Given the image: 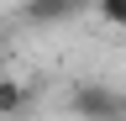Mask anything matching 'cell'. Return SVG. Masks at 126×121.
Returning <instances> with one entry per match:
<instances>
[{"label":"cell","mask_w":126,"mask_h":121,"mask_svg":"<svg viewBox=\"0 0 126 121\" xmlns=\"http://www.w3.org/2000/svg\"><path fill=\"white\" fill-rule=\"evenodd\" d=\"M21 111H26V84L0 74V116H21Z\"/></svg>","instance_id":"3"},{"label":"cell","mask_w":126,"mask_h":121,"mask_svg":"<svg viewBox=\"0 0 126 121\" xmlns=\"http://www.w3.org/2000/svg\"><path fill=\"white\" fill-rule=\"evenodd\" d=\"M68 111L79 121H126V95L110 84H79L68 95Z\"/></svg>","instance_id":"1"},{"label":"cell","mask_w":126,"mask_h":121,"mask_svg":"<svg viewBox=\"0 0 126 121\" xmlns=\"http://www.w3.org/2000/svg\"><path fill=\"white\" fill-rule=\"evenodd\" d=\"M84 5H89V0H26L21 16H26V21H37V26H58V21H74Z\"/></svg>","instance_id":"2"},{"label":"cell","mask_w":126,"mask_h":121,"mask_svg":"<svg viewBox=\"0 0 126 121\" xmlns=\"http://www.w3.org/2000/svg\"><path fill=\"white\" fill-rule=\"evenodd\" d=\"M94 16L116 32H126V0H94Z\"/></svg>","instance_id":"4"}]
</instances>
